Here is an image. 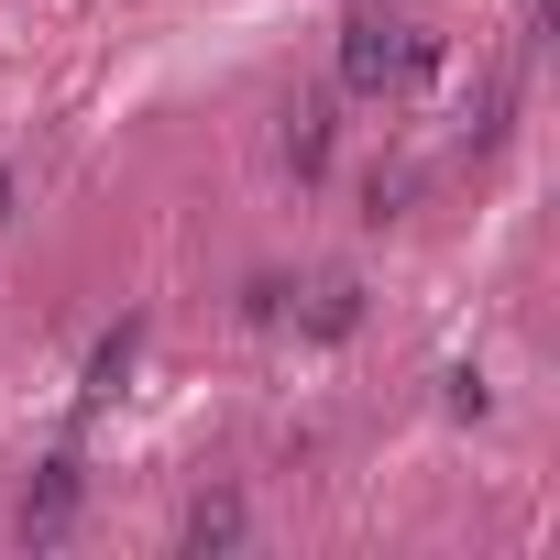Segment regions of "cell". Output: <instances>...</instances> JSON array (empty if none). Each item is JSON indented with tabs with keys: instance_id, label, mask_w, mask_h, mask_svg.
<instances>
[{
	"instance_id": "cell-1",
	"label": "cell",
	"mask_w": 560,
	"mask_h": 560,
	"mask_svg": "<svg viewBox=\"0 0 560 560\" xmlns=\"http://www.w3.org/2000/svg\"><path fill=\"white\" fill-rule=\"evenodd\" d=\"M429 67H440V34L418 12H352L341 23V89L352 100H407Z\"/></svg>"
},
{
	"instance_id": "cell-2",
	"label": "cell",
	"mask_w": 560,
	"mask_h": 560,
	"mask_svg": "<svg viewBox=\"0 0 560 560\" xmlns=\"http://www.w3.org/2000/svg\"><path fill=\"white\" fill-rule=\"evenodd\" d=\"M78 505H89V472H78V462H45V472L23 483V516H12V527H23L34 549H56V538L78 527Z\"/></svg>"
},
{
	"instance_id": "cell-3",
	"label": "cell",
	"mask_w": 560,
	"mask_h": 560,
	"mask_svg": "<svg viewBox=\"0 0 560 560\" xmlns=\"http://www.w3.org/2000/svg\"><path fill=\"white\" fill-rule=\"evenodd\" d=\"M287 319L308 341H352L363 330V275H308V287H287Z\"/></svg>"
},
{
	"instance_id": "cell-4",
	"label": "cell",
	"mask_w": 560,
	"mask_h": 560,
	"mask_svg": "<svg viewBox=\"0 0 560 560\" xmlns=\"http://www.w3.org/2000/svg\"><path fill=\"white\" fill-rule=\"evenodd\" d=\"M275 154H287V176H330V154H341V110H330V100H298L287 132H275Z\"/></svg>"
},
{
	"instance_id": "cell-5",
	"label": "cell",
	"mask_w": 560,
	"mask_h": 560,
	"mask_svg": "<svg viewBox=\"0 0 560 560\" xmlns=\"http://www.w3.org/2000/svg\"><path fill=\"white\" fill-rule=\"evenodd\" d=\"M176 538H187V549H242V538H253V516H242V494H198Z\"/></svg>"
},
{
	"instance_id": "cell-6",
	"label": "cell",
	"mask_w": 560,
	"mask_h": 560,
	"mask_svg": "<svg viewBox=\"0 0 560 560\" xmlns=\"http://www.w3.org/2000/svg\"><path fill=\"white\" fill-rule=\"evenodd\" d=\"M132 352H143V330H132V319H121V330H110V341H100V352H89V407H110V396H121V385H132Z\"/></svg>"
},
{
	"instance_id": "cell-7",
	"label": "cell",
	"mask_w": 560,
	"mask_h": 560,
	"mask_svg": "<svg viewBox=\"0 0 560 560\" xmlns=\"http://www.w3.org/2000/svg\"><path fill=\"white\" fill-rule=\"evenodd\" d=\"M407 198H418V165H374V176H363V220H374V231L407 220Z\"/></svg>"
},
{
	"instance_id": "cell-8",
	"label": "cell",
	"mask_w": 560,
	"mask_h": 560,
	"mask_svg": "<svg viewBox=\"0 0 560 560\" xmlns=\"http://www.w3.org/2000/svg\"><path fill=\"white\" fill-rule=\"evenodd\" d=\"M505 110H516V67L483 78V100H472V143H505Z\"/></svg>"
},
{
	"instance_id": "cell-9",
	"label": "cell",
	"mask_w": 560,
	"mask_h": 560,
	"mask_svg": "<svg viewBox=\"0 0 560 560\" xmlns=\"http://www.w3.org/2000/svg\"><path fill=\"white\" fill-rule=\"evenodd\" d=\"M0 220H12V176H0Z\"/></svg>"
}]
</instances>
